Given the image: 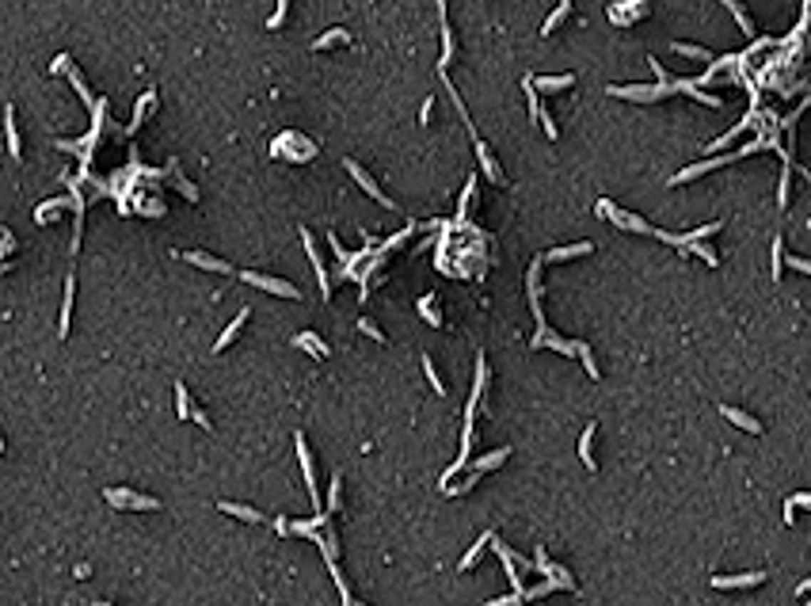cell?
<instances>
[{"mask_svg":"<svg viewBox=\"0 0 811 606\" xmlns=\"http://www.w3.org/2000/svg\"><path fill=\"white\" fill-rule=\"evenodd\" d=\"M358 332H362V336H370V339H377V344H385V339H388V336L381 332V328H377V324L370 321V317H358Z\"/></svg>","mask_w":811,"mask_h":606,"instance_id":"1f68e13d","label":"cell"},{"mask_svg":"<svg viewBox=\"0 0 811 606\" xmlns=\"http://www.w3.org/2000/svg\"><path fill=\"white\" fill-rule=\"evenodd\" d=\"M690 252H697V256H701L705 263H713V267H716V263H720V260H716V252L708 248V245H701V240H693V245H690Z\"/></svg>","mask_w":811,"mask_h":606,"instance_id":"74e56055","label":"cell"},{"mask_svg":"<svg viewBox=\"0 0 811 606\" xmlns=\"http://www.w3.org/2000/svg\"><path fill=\"white\" fill-rule=\"evenodd\" d=\"M248 313H252V309H248V305H244V309L237 313V321H232V324L225 328V332H221V336L214 339V351H225V347L232 344V339H237V332H240V328H244V321H248Z\"/></svg>","mask_w":811,"mask_h":606,"instance_id":"e0dca14e","label":"cell"},{"mask_svg":"<svg viewBox=\"0 0 811 606\" xmlns=\"http://www.w3.org/2000/svg\"><path fill=\"white\" fill-rule=\"evenodd\" d=\"M674 53H686V58H701V61H713V53L705 46H690V42H674Z\"/></svg>","mask_w":811,"mask_h":606,"instance_id":"f546056e","label":"cell"},{"mask_svg":"<svg viewBox=\"0 0 811 606\" xmlns=\"http://www.w3.org/2000/svg\"><path fill=\"white\" fill-rule=\"evenodd\" d=\"M95 606H110V602H95Z\"/></svg>","mask_w":811,"mask_h":606,"instance_id":"bcb514c9","label":"cell"},{"mask_svg":"<svg viewBox=\"0 0 811 606\" xmlns=\"http://www.w3.org/2000/svg\"><path fill=\"white\" fill-rule=\"evenodd\" d=\"M765 580V572H743V576H713V587H758Z\"/></svg>","mask_w":811,"mask_h":606,"instance_id":"8fae6325","label":"cell"},{"mask_svg":"<svg viewBox=\"0 0 811 606\" xmlns=\"http://www.w3.org/2000/svg\"><path fill=\"white\" fill-rule=\"evenodd\" d=\"M336 42H351V31H343V27L328 31V35H320V38L313 42V50H328V46H336Z\"/></svg>","mask_w":811,"mask_h":606,"instance_id":"83f0119b","label":"cell"},{"mask_svg":"<svg viewBox=\"0 0 811 606\" xmlns=\"http://www.w3.org/2000/svg\"><path fill=\"white\" fill-rule=\"evenodd\" d=\"M294 347L309 351L313 359H328V344H324V339H320L316 332H301V336H294Z\"/></svg>","mask_w":811,"mask_h":606,"instance_id":"9a60e30c","label":"cell"},{"mask_svg":"<svg viewBox=\"0 0 811 606\" xmlns=\"http://www.w3.org/2000/svg\"><path fill=\"white\" fill-rule=\"evenodd\" d=\"M175 412H180V420H187V416H195L191 393H187V385H183V381H175Z\"/></svg>","mask_w":811,"mask_h":606,"instance_id":"484cf974","label":"cell"},{"mask_svg":"<svg viewBox=\"0 0 811 606\" xmlns=\"http://www.w3.org/2000/svg\"><path fill=\"white\" fill-rule=\"evenodd\" d=\"M724 8H728V12H731V16L739 19V27L747 31V35H754V24H750V16L743 12V4H739V0H724Z\"/></svg>","mask_w":811,"mask_h":606,"instance_id":"f1b7e54d","label":"cell"},{"mask_svg":"<svg viewBox=\"0 0 811 606\" xmlns=\"http://www.w3.org/2000/svg\"><path fill=\"white\" fill-rule=\"evenodd\" d=\"M149 107H157V92H141V99H138V107H133V123L126 126V134H133L141 123H145V111Z\"/></svg>","mask_w":811,"mask_h":606,"instance_id":"ffe728a7","label":"cell"},{"mask_svg":"<svg viewBox=\"0 0 811 606\" xmlns=\"http://www.w3.org/2000/svg\"><path fill=\"white\" fill-rule=\"evenodd\" d=\"M339 488H343L339 473H331V484H328V515H336V511H339Z\"/></svg>","mask_w":811,"mask_h":606,"instance_id":"4dcf8cb0","label":"cell"},{"mask_svg":"<svg viewBox=\"0 0 811 606\" xmlns=\"http://www.w3.org/2000/svg\"><path fill=\"white\" fill-rule=\"evenodd\" d=\"M107 503L115 508H133V511H160V500L157 495H141V492H130V488H107Z\"/></svg>","mask_w":811,"mask_h":606,"instance_id":"7a4b0ae2","label":"cell"},{"mask_svg":"<svg viewBox=\"0 0 811 606\" xmlns=\"http://www.w3.org/2000/svg\"><path fill=\"white\" fill-rule=\"evenodd\" d=\"M788 267H792V271H804V274H811V260H804V256H788Z\"/></svg>","mask_w":811,"mask_h":606,"instance_id":"b9f144b4","label":"cell"},{"mask_svg":"<svg viewBox=\"0 0 811 606\" xmlns=\"http://www.w3.org/2000/svg\"><path fill=\"white\" fill-rule=\"evenodd\" d=\"M598 214L602 217H609L614 225H621V229H632V233H655V229L644 222V217H636V214H625V210H617L609 198H598Z\"/></svg>","mask_w":811,"mask_h":606,"instance_id":"277c9868","label":"cell"},{"mask_svg":"<svg viewBox=\"0 0 811 606\" xmlns=\"http://www.w3.org/2000/svg\"><path fill=\"white\" fill-rule=\"evenodd\" d=\"M423 370H427V381L435 385V393H446V381L438 378V370H435V359H430V355H423Z\"/></svg>","mask_w":811,"mask_h":606,"instance_id":"836d02e7","label":"cell"},{"mask_svg":"<svg viewBox=\"0 0 811 606\" xmlns=\"http://www.w3.org/2000/svg\"><path fill=\"white\" fill-rule=\"evenodd\" d=\"M557 587H564V580H545V583H537V587H526V599H541V595H549Z\"/></svg>","mask_w":811,"mask_h":606,"instance_id":"e575fe53","label":"cell"},{"mask_svg":"<svg viewBox=\"0 0 811 606\" xmlns=\"http://www.w3.org/2000/svg\"><path fill=\"white\" fill-rule=\"evenodd\" d=\"M671 92H674V81L671 84H609V96L636 99V103H655V99H666Z\"/></svg>","mask_w":811,"mask_h":606,"instance_id":"6da1fadb","label":"cell"},{"mask_svg":"<svg viewBox=\"0 0 811 606\" xmlns=\"http://www.w3.org/2000/svg\"><path fill=\"white\" fill-rule=\"evenodd\" d=\"M720 416H724V420H731L735 427H743V431H750V435H762V423L754 420V416H747V412L731 409V404H720Z\"/></svg>","mask_w":811,"mask_h":606,"instance_id":"4fadbf2b","label":"cell"},{"mask_svg":"<svg viewBox=\"0 0 811 606\" xmlns=\"http://www.w3.org/2000/svg\"><path fill=\"white\" fill-rule=\"evenodd\" d=\"M541 126H545V134H549V138H557V126H552V118H549V111L541 115Z\"/></svg>","mask_w":811,"mask_h":606,"instance_id":"ee69618b","label":"cell"},{"mask_svg":"<svg viewBox=\"0 0 811 606\" xmlns=\"http://www.w3.org/2000/svg\"><path fill=\"white\" fill-rule=\"evenodd\" d=\"M73 294H76V279H65V302H61V336H69V313H73Z\"/></svg>","mask_w":811,"mask_h":606,"instance_id":"603a6c76","label":"cell"},{"mask_svg":"<svg viewBox=\"0 0 811 606\" xmlns=\"http://www.w3.org/2000/svg\"><path fill=\"white\" fill-rule=\"evenodd\" d=\"M183 260L195 263V267H202V271H214V274H232L229 263L217 260V256H210V252H183Z\"/></svg>","mask_w":811,"mask_h":606,"instance_id":"30bf717a","label":"cell"},{"mask_svg":"<svg viewBox=\"0 0 811 606\" xmlns=\"http://www.w3.org/2000/svg\"><path fill=\"white\" fill-rule=\"evenodd\" d=\"M492 542H495V538H492V534H480V538H476V545H472V549H469V553H465V557H461V565H458V568H461V572H469V568H472V565H476V560H480V557H484V549H487V545H492Z\"/></svg>","mask_w":811,"mask_h":606,"instance_id":"44dd1931","label":"cell"},{"mask_svg":"<svg viewBox=\"0 0 811 606\" xmlns=\"http://www.w3.org/2000/svg\"><path fill=\"white\" fill-rule=\"evenodd\" d=\"M792 503H796V508H811V492H800V495H792Z\"/></svg>","mask_w":811,"mask_h":606,"instance_id":"7bdbcfd3","label":"cell"},{"mask_svg":"<svg viewBox=\"0 0 811 606\" xmlns=\"http://www.w3.org/2000/svg\"><path fill=\"white\" fill-rule=\"evenodd\" d=\"M50 69H53V73H73V58H69V53H58Z\"/></svg>","mask_w":811,"mask_h":606,"instance_id":"ab89813d","label":"cell"},{"mask_svg":"<svg viewBox=\"0 0 811 606\" xmlns=\"http://www.w3.org/2000/svg\"><path fill=\"white\" fill-rule=\"evenodd\" d=\"M640 16H648V0H617V4H609V19L617 27H632Z\"/></svg>","mask_w":811,"mask_h":606,"instance_id":"5b68a950","label":"cell"},{"mask_svg":"<svg viewBox=\"0 0 811 606\" xmlns=\"http://www.w3.org/2000/svg\"><path fill=\"white\" fill-rule=\"evenodd\" d=\"M594 431H598V423H591L583 431V438H579V458H583V466L587 469H594V458H591V446H594Z\"/></svg>","mask_w":811,"mask_h":606,"instance_id":"4316f807","label":"cell"},{"mask_svg":"<svg viewBox=\"0 0 811 606\" xmlns=\"http://www.w3.org/2000/svg\"><path fill=\"white\" fill-rule=\"evenodd\" d=\"M240 279L244 282H252V286H259V290L267 294H279V297H301V290H297L294 282H286V279H274V274H259V271H240Z\"/></svg>","mask_w":811,"mask_h":606,"instance_id":"3957f363","label":"cell"},{"mask_svg":"<svg viewBox=\"0 0 811 606\" xmlns=\"http://www.w3.org/2000/svg\"><path fill=\"white\" fill-rule=\"evenodd\" d=\"M4 130H8V153H12V157L19 160L24 153H19V130H16V107H12V103L4 107Z\"/></svg>","mask_w":811,"mask_h":606,"instance_id":"ac0fdd59","label":"cell"},{"mask_svg":"<svg viewBox=\"0 0 811 606\" xmlns=\"http://www.w3.org/2000/svg\"><path fill=\"white\" fill-rule=\"evenodd\" d=\"M533 84H537V92H564V88L575 84V76L572 73H564V76H533Z\"/></svg>","mask_w":811,"mask_h":606,"instance_id":"d6986e66","label":"cell"},{"mask_svg":"<svg viewBox=\"0 0 811 606\" xmlns=\"http://www.w3.org/2000/svg\"><path fill=\"white\" fill-rule=\"evenodd\" d=\"M781 260H785V240H773V279H781Z\"/></svg>","mask_w":811,"mask_h":606,"instance_id":"8d00e7d4","label":"cell"},{"mask_svg":"<svg viewBox=\"0 0 811 606\" xmlns=\"http://www.w3.org/2000/svg\"><path fill=\"white\" fill-rule=\"evenodd\" d=\"M65 210H81V198H65V195L50 198V202H42L35 210V222H53V217L65 214Z\"/></svg>","mask_w":811,"mask_h":606,"instance_id":"52a82bcc","label":"cell"},{"mask_svg":"<svg viewBox=\"0 0 811 606\" xmlns=\"http://www.w3.org/2000/svg\"><path fill=\"white\" fill-rule=\"evenodd\" d=\"M419 317H423L427 324L442 328V313L435 309V294H423V297H419Z\"/></svg>","mask_w":811,"mask_h":606,"instance_id":"d4e9b609","label":"cell"},{"mask_svg":"<svg viewBox=\"0 0 811 606\" xmlns=\"http://www.w3.org/2000/svg\"><path fill=\"white\" fill-rule=\"evenodd\" d=\"M568 12H572V0H560V4H557V12H552L549 19H545V27H541V35H552V31H557L560 24H564V19H568Z\"/></svg>","mask_w":811,"mask_h":606,"instance_id":"cb8c5ba5","label":"cell"},{"mask_svg":"<svg viewBox=\"0 0 811 606\" xmlns=\"http://www.w3.org/2000/svg\"><path fill=\"white\" fill-rule=\"evenodd\" d=\"M0 252H4V256H12V252H16V237H12V229H4V233H0Z\"/></svg>","mask_w":811,"mask_h":606,"instance_id":"60d3db41","label":"cell"},{"mask_svg":"<svg viewBox=\"0 0 811 606\" xmlns=\"http://www.w3.org/2000/svg\"><path fill=\"white\" fill-rule=\"evenodd\" d=\"M297 458H301V473H305V492L313 495V503H320V492H316V473H313V454H309L305 435H297Z\"/></svg>","mask_w":811,"mask_h":606,"instance_id":"ba28073f","label":"cell"},{"mask_svg":"<svg viewBox=\"0 0 811 606\" xmlns=\"http://www.w3.org/2000/svg\"><path fill=\"white\" fill-rule=\"evenodd\" d=\"M301 245H305V256L313 260V271H316V279H320V294L331 297V279H328L324 263H320V252H316V245H313V237H309V229H301Z\"/></svg>","mask_w":811,"mask_h":606,"instance_id":"9c48e42d","label":"cell"},{"mask_svg":"<svg viewBox=\"0 0 811 606\" xmlns=\"http://www.w3.org/2000/svg\"><path fill=\"white\" fill-rule=\"evenodd\" d=\"M476 157H480V168L487 172V180H492V183H507V180H503V168L495 164L492 149H487V141H480V138H476Z\"/></svg>","mask_w":811,"mask_h":606,"instance_id":"7c38bea8","label":"cell"},{"mask_svg":"<svg viewBox=\"0 0 811 606\" xmlns=\"http://www.w3.org/2000/svg\"><path fill=\"white\" fill-rule=\"evenodd\" d=\"M347 172L354 175V183H358V187H362V191L370 195V198H377V202H381V206H388V210H393V206H396L393 198H388V195L381 191V187H377V183L370 180V172H366V168H362L358 160H347Z\"/></svg>","mask_w":811,"mask_h":606,"instance_id":"8992f818","label":"cell"},{"mask_svg":"<svg viewBox=\"0 0 811 606\" xmlns=\"http://www.w3.org/2000/svg\"><path fill=\"white\" fill-rule=\"evenodd\" d=\"M526 602V591H510L507 599H492V602H484V606H522Z\"/></svg>","mask_w":811,"mask_h":606,"instance_id":"d590c367","label":"cell"},{"mask_svg":"<svg viewBox=\"0 0 811 606\" xmlns=\"http://www.w3.org/2000/svg\"><path fill=\"white\" fill-rule=\"evenodd\" d=\"M507 458H510V450H507V446H499V450H492V454H487V458H476V461H472V469H476V473L499 469V466H503Z\"/></svg>","mask_w":811,"mask_h":606,"instance_id":"7402d4cb","label":"cell"},{"mask_svg":"<svg viewBox=\"0 0 811 606\" xmlns=\"http://www.w3.org/2000/svg\"><path fill=\"white\" fill-rule=\"evenodd\" d=\"M579 359H583V366H587V374H591V378H598V366H594V355H591V347H587V344H579Z\"/></svg>","mask_w":811,"mask_h":606,"instance_id":"f35d334b","label":"cell"},{"mask_svg":"<svg viewBox=\"0 0 811 606\" xmlns=\"http://www.w3.org/2000/svg\"><path fill=\"white\" fill-rule=\"evenodd\" d=\"M195 420H198V427H206V431H210V427H214V423H210V416H206L202 409H195Z\"/></svg>","mask_w":811,"mask_h":606,"instance_id":"f6af8a7d","label":"cell"},{"mask_svg":"<svg viewBox=\"0 0 811 606\" xmlns=\"http://www.w3.org/2000/svg\"><path fill=\"white\" fill-rule=\"evenodd\" d=\"M472 195H476V180H472V175H469V180H465V191H461V202H458V222H461V217H465V210H469Z\"/></svg>","mask_w":811,"mask_h":606,"instance_id":"d6a6232c","label":"cell"},{"mask_svg":"<svg viewBox=\"0 0 811 606\" xmlns=\"http://www.w3.org/2000/svg\"><path fill=\"white\" fill-rule=\"evenodd\" d=\"M594 245H587V240H579V245H564V248H552L541 256V263H560V260H572V256H587Z\"/></svg>","mask_w":811,"mask_h":606,"instance_id":"5bb4252c","label":"cell"},{"mask_svg":"<svg viewBox=\"0 0 811 606\" xmlns=\"http://www.w3.org/2000/svg\"><path fill=\"white\" fill-rule=\"evenodd\" d=\"M225 515H232V519H244V523H267V515L263 511H255V508H244V503H229V500H221L217 503Z\"/></svg>","mask_w":811,"mask_h":606,"instance_id":"2e32d148","label":"cell"}]
</instances>
